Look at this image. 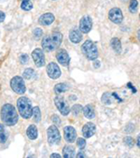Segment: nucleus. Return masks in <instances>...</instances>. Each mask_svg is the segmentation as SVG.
Returning a JSON list of instances; mask_svg holds the SVG:
<instances>
[{
	"mask_svg": "<svg viewBox=\"0 0 140 158\" xmlns=\"http://www.w3.org/2000/svg\"><path fill=\"white\" fill-rule=\"evenodd\" d=\"M1 119L9 126L16 124L19 119L16 109L11 104H5L1 109Z\"/></svg>",
	"mask_w": 140,
	"mask_h": 158,
	"instance_id": "obj_1",
	"label": "nucleus"
},
{
	"mask_svg": "<svg viewBox=\"0 0 140 158\" xmlns=\"http://www.w3.org/2000/svg\"><path fill=\"white\" fill-rule=\"evenodd\" d=\"M63 41V35L60 32H54L43 39L41 45L46 52H52L60 47Z\"/></svg>",
	"mask_w": 140,
	"mask_h": 158,
	"instance_id": "obj_2",
	"label": "nucleus"
},
{
	"mask_svg": "<svg viewBox=\"0 0 140 158\" xmlns=\"http://www.w3.org/2000/svg\"><path fill=\"white\" fill-rule=\"evenodd\" d=\"M17 107L21 116L24 119H30L33 115V108L31 105V101L25 98L22 97L17 100Z\"/></svg>",
	"mask_w": 140,
	"mask_h": 158,
	"instance_id": "obj_3",
	"label": "nucleus"
},
{
	"mask_svg": "<svg viewBox=\"0 0 140 158\" xmlns=\"http://www.w3.org/2000/svg\"><path fill=\"white\" fill-rule=\"evenodd\" d=\"M81 51L88 60H96L98 57L97 47L92 40H86L81 46Z\"/></svg>",
	"mask_w": 140,
	"mask_h": 158,
	"instance_id": "obj_4",
	"label": "nucleus"
},
{
	"mask_svg": "<svg viewBox=\"0 0 140 158\" xmlns=\"http://www.w3.org/2000/svg\"><path fill=\"white\" fill-rule=\"evenodd\" d=\"M10 87L11 89L18 94H23L26 91L24 81L20 76H15L10 81Z\"/></svg>",
	"mask_w": 140,
	"mask_h": 158,
	"instance_id": "obj_5",
	"label": "nucleus"
},
{
	"mask_svg": "<svg viewBox=\"0 0 140 158\" xmlns=\"http://www.w3.org/2000/svg\"><path fill=\"white\" fill-rule=\"evenodd\" d=\"M48 135V142L50 145H56L61 140V135L58 128L55 125H51L47 131Z\"/></svg>",
	"mask_w": 140,
	"mask_h": 158,
	"instance_id": "obj_6",
	"label": "nucleus"
},
{
	"mask_svg": "<svg viewBox=\"0 0 140 158\" xmlns=\"http://www.w3.org/2000/svg\"><path fill=\"white\" fill-rule=\"evenodd\" d=\"M54 103L56 108L58 109V110L64 116L68 115L70 112V108L67 104V102L64 100V98L63 97H56L54 98Z\"/></svg>",
	"mask_w": 140,
	"mask_h": 158,
	"instance_id": "obj_7",
	"label": "nucleus"
},
{
	"mask_svg": "<svg viewBox=\"0 0 140 158\" xmlns=\"http://www.w3.org/2000/svg\"><path fill=\"white\" fill-rule=\"evenodd\" d=\"M32 58L35 62V65L38 68H42L45 65V56L40 49H36L32 52Z\"/></svg>",
	"mask_w": 140,
	"mask_h": 158,
	"instance_id": "obj_8",
	"label": "nucleus"
},
{
	"mask_svg": "<svg viewBox=\"0 0 140 158\" xmlns=\"http://www.w3.org/2000/svg\"><path fill=\"white\" fill-rule=\"evenodd\" d=\"M46 70H47L48 76L51 79H52V80H56V79H58L61 76V69H60V68L58 67L57 64H55V63H53V62H51L50 64L47 66Z\"/></svg>",
	"mask_w": 140,
	"mask_h": 158,
	"instance_id": "obj_9",
	"label": "nucleus"
},
{
	"mask_svg": "<svg viewBox=\"0 0 140 158\" xmlns=\"http://www.w3.org/2000/svg\"><path fill=\"white\" fill-rule=\"evenodd\" d=\"M93 27V21L90 16H84L80 21V31L81 33H89Z\"/></svg>",
	"mask_w": 140,
	"mask_h": 158,
	"instance_id": "obj_10",
	"label": "nucleus"
},
{
	"mask_svg": "<svg viewBox=\"0 0 140 158\" xmlns=\"http://www.w3.org/2000/svg\"><path fill=\"white\" fill-rule=\"evenodd\" d=\"M109 18L114 23H121L123 20V15L119 8H113L109 12Z\"/></svg>",
	"mask_w": 140,
	"mask_h": 158,
	"instance_id": "obj_11",
	"label": "nucleus"
},
{
	"mask_svg": "<svg viewBox=\"0 0 140 158\" xmlns=\"http://www.w3.org/2000/svg\"><path fill=\"white\" fill-rule=\"evenodd\" d=\"M64 139L69 143H73L77 138V132L72 126H65L64 128Z\"/></svg>",
	"mask_w": 140,
	"mask_h": 158,
	"instance_id": "obj_12",
	"label": "nucleus"
},
{
	"mask_svg": "<svg viewBox=\"0 0 140 158\" xmlns=\"http://www.w3.org/2000/svg\"><path fill=\"white\" fill-rule=\"evenodd\" d=\"M56 59L63 66H68L70 63V56L64 50H59L56 53Z\"/></svg>",
	"mask_w": 140,
	"mask_h": 158,
	"instance_id": "obj_13",
	"label": "nucleus"
},
{
	"mask_svg": "<svg viewBox=\"0 0 140 158\" xmlns=\"http://www.w3.org/2000/svg\"><path fill=\"white\" fill-rule=\"evenodd\" d=\"M96 127H95V124L93 123H87L86 124H84V126L82 127V134L83 137L86 139H89L91 137H93L95 133Z\"/></svg>",
	"mask_w": 140,
	"mask_h": 158,
	"instance_id": "obj_14",
	"label": "nucleus"
},
{
	"mask_svg": "<svg viewBox=\"0 0 140 158\" xmlns=\"http://www.w3.org/2000/svg\"><path fill=\"white\" fill-rule=\"evenodd\" d=\"M54 20H55V17L52 13H45L39 17V22L42 25H50L54 22Z\"/></svg>",
	"mask_w": 140,
	"mask_h": 158,
	"instance_id": "obj_15",
	"label": "nucleus"
},
{
	"mask_svg": "<svg viewBox=\"0 0 140 158\" xmlns=\"http://www.w3.org/2000/svg\"><path fill=\"white\" fill-rule=\"evenodd\" d=\"M81 39H82V36H81L80 31H79L77 29L70 30V32H69V40H71L73 43H76V44L80 43Z\"/></svg>",
	"mask_w": 140,
	"mask_h": 158,
	"instance_id": "obj_16",
	"label": "nucleus"
},
{
	"mask_svg": "<svg viewBox=\"0 0 140 158\" xmlns=\"http://www.w3.org/2000/svg\"><path fill=\"white\" fill-rule=\"evenodd\" d=\"M26 135L27 137L34 140V139H36L38 138V135H39V132H38V128H37V126L35 125V124H31L28 126V128L26 130Z\"/></svg>",
	"mask_w": 140,
	"mask_h": 158,
	"instance_id": "obj_17",
	"label": "nucleus"
},
{
	"mask_svg": "<svg viewBox=\"0 0 140 158\" xmlns=\"http://www.w3.org/2000/svg\"><path fill=\"white\" fill-rule=\"evenodd\" d=\"M83 114L88 119H93L95 117V112L93 110V107L92 105H86L83 108Z\"/></svg>",
	"mask_w": 140,
	"mask_h": 158,
	"instance_id": "obj_18",
	"label": "nucleus"
},
{
	"mask_svg": "<svg viewBox=\"0 0 140 158\" xmlns=\"http://www.w3.org/2000/svg\"><path fill=\"white\" fill-rule=\"evenodd\" d=\"M75 149L72 146H65L63 149V156L64 158H73Z\"/></svg>",
	"mask_w": 140,
	"mask_h": 158,
	"instance_id": "obj_19",
	"label": "nucleus"
},
{
	"mask_svg": "<svg viewBox=\"0 0 140 158\" xmlns=\"http://www.w3.org/2000/svg\"><path fill=\"white\" fill-rule=\"evenodd\" d=\"M110 46L116 52H121V43L118 38H113L110 41Z\"/></svg>",
	"mask_w": 140,
	"mask_h": 158,
	"instance_id": "obj_20",
	"label": "nucleus"
},
{
	"mask_svg": "<svg viewBox=\"0 0 140 158\" xmlns=\"http://www.w3.org/2000/svg\"><path fill=\"white\" fill-rule=\"evenodd\" d=\"M115 97L114 93L110 94V93H105L103 96H102V102L105 103L106 105H109L112 103L113 98Z\"/></svg>",
	"mask_w": 140,
	"mask_h": 158,
	"instance_id": "obj_21",
	"label": "nucleus"
},
{
	"mask_svg": "<svg viewBox=\"0 0 140 158\" xmlns=\"http://www.w3.org/2000/svg\"><path fill=\"white\" fill-rule=\"evenodd\" d=\"M69 89V86L66 84V83H64V82H60V83H57L55 86H54V92L56 94H61V93H64L65 91H67Z\"/></svg>",
	"mask_w": 140,
	"mask_h": 158,
	"instance_id": "obj_22",
	"label": "nucleus"
},
{
	"mask_svg": "<svg viewBox=\"0 0 140 158\" xmlns=\"http://www.w3.org/2000/svg\"><path fill=\"white\" fill-rule=\"evenodd\" d=\"M21 9L25 11H29L33 9V3L32 0H22Z\"/></svg>",
	"mask_w": 140,
	"mask_h": 158,
	"instance_id": "obj_23",
	"label": "nucleus"
},
{
	"mask_svg": "<svg viewBox=\"0 0 140 158\" xmlns=\"http://www.w3.org/2000/svg\"><path fill=\"white\" fill-rule=\"evenodd\" d=\"M33 115H34V120L36 123H39L41 120V112L39 107H35L33 109Z\"/></svg>",
	"mask_w": 140,
	"mask_h": 158,
	"instance_id": "obj_24",
	"label": "nucleus"
},
{
	"mask_svg": "<svg viewBox=\"0 0 140 158\" xmlns=\"http://www.w3.org/2000/svg\"><path fill=\"white\" fill-rule=\"evenodd\" d=\"M7 141V134H6V130L5 127L2 123H0V142L1 143H5Z\"/></svg>",
	"mask_w": 140,
	"mask_h": 158,
	"instance_id": "obj_25",
	"label": "nucleus"
},
{
	"mask_svg": "<svg viewBox=\"0 0 140 158\" xmlns=\"http://www.w3.org/2000/svg\"><path fill=\"white\" fill-rule=\"evenodd\" d=\"M137 7H138V2L137 0H131L130 1V5H129V10L131 13H135L137 10Z\"/></svg>",
	"mask_w": 140,
	"mask_h": 158,
	"instance_id": "obj_26",
	"label": "nucleus"
},
{
	"mask_svg": "<svg viewBox=\"0 0 140 158\" xmlns=\"http://www.w3.org/2000/svg\"><path fill=\"white\" fill-rule=\"evenodd\" d=\"M34 75H35V71L33 69H26L23 72V77L26 80H30L34 77Z\"/></svg>",
	"mask_w": 140,
	"mask_h": 158,
	"instance_id": "obj_27",
	"label": "nucleus"
},
{
	"mask_svg": "<svg viewBox=\"0 0 140 158\" xmlns=\"http://www.w3.org/2000/svg\"><path fill=\"white\" fill-rule=\"evenodd\" d=\"M123 142L125 143V145H127L129 148H132L134 145V139L131 138V137H125L123 139Z\"/></svg>",
	"mask_w": 140,
	"mask_h": 158,
	"instance_id": "obj_28",
	"label": "nucleus"
},
{
	"mask_svg": "<svg viewBox=\"0 0 140 158\" xmlns=\"http://www.w3.org/2000/svg\"><path fill=\"white\" fill-rule=\"evenodd\" d=\"M81 110H82V107L80 106V105H74L73 107H72V112H73V114L74 115H79V113L81 111Z\"/></svg>",
	"mask_w": 140,
	"mask_h": 158,
	"instance_id": "obj_29",
	"label": "nucleus"
},
{
	"mask_svg": "<svg viewBox=\"0 0 140 158\" xmlns=\"http://www.w3.org/2000/svg\"><path fill=\"white\" fill-rule=\"evenodd\" d=\"M77 145H78V147H79L80 149H84L85 146H86V141H85V139H82V138H79L78 140H77Z\"/></svg>",
	"mask_w": 140,
	"mask_h": 158,
	"instance_id": "obj_30",
	"label": "nucleus"
},
{
	"mask_svg": "<svg viewBox=\"0 0 140 158\" xmlns=\"http://www.w3.org/2000/svg\"><path fill=\"white\" fill-rule=\"evenodd\" d=\"M20 61H21V63H22L23 65H25V64H27L28 61H29V56L27 54L23 53V54H22L20 56Z\"/></svg>",
	"mask_w": 140,
	"mask_h": 158,
	"instance_id": "obj_31",
	"label": "nucleus"
},
{
	"mask_svg": "<svg viewBox=\"0 0 140 158\" xmlns=\"http://www.w3.org/2000/svg\"><path fill=\"white\" fill-rule=\"evenodd\" d=\"M43 34V31L40 28H36L34 30V36L36 39H39Z\"/></svg>",
	"mask_w": 140,
	"mask_h": 158,
	"instance_id": "obj_32",
	"label": "nucleus"
},
{
	"mask_svg": "<svg viewBox=\"0 0 140 158\" xmlns=\"http://www.w3.org/2000/svg\"><path fill=\"white\" fill-rule=\"evenodd\" d=\"M5 18H6V14L3 11L0 10V23H2L5 20Z\"/></svg>",
	"mask_w": 140,
	"mask_h": 158,
	"instance_id": "obj_33",
	"label": "nucleus"
},
{
	"mask_svg": "<svg viewBox=\"0 0 140 158\" xmlns=\"http://www.w3.org/2000/svg\"><path fill=\"white\" fill-rule=\"evenodd\" d=\"M52 120H53V122H54L55 123H58V124H60V123H60L61 121H60L59 117H57V115H53Z\"/></svg>",
	"mask_w": 140,
	"mask_h": 158,
	"instance_id": "obj_34",
	"label": "nucleus"
},
{
	"mask_svg": "<svg viewBox=\"0 0 140 158\" xmlns=\"http://www.w3.org/2000/svg\"><path fill=\"white\" fill-rule=\"evenodd\" d=\"M77 157H78V158H80V157H84V158H85V157H87V156H86V154L83 153V152H79V153L77 154Z\"/></svg>",
	"mask_w": 140,
	"mask_h": 158,
	"instance_id": "obj_35",
	"label": "nucleus"
},
{
	"mask_svg": "<svg viewBox=\"0 0 140 158\" xmlns=\"http://www.w3.org/2000/svg\"><path fill=\"white\" fill-rule=\"evenodd\" d=\"M93 67H94L95 69H98V68L100 67V62H99V61H95V62H94V64H93Z\"/></svg>",
	"mask_w": 140,
	"mask_h": 158,
	"instance_id": "obj_36",
	"label": "nucleus"
},
{
	"mask_svg": "<svg viewBox=\"0 0 140 158\" xmlns=\"http://www.w3.org/2000/svg\"><path fill=\"white\" fill-rule=\"evenodd\" d=\"M136 144L138 146V148L140 149V134L137 136V139H136Z\"/></svg>",
	"mask_w": 140,
	"mask_h": 158,
	"instance_id": "obj_37",
	"label": "nucleus"
},
{
	"mask_svg": "<svg viewBox=\"0 0 140 158\" xmlns=\"http://www.w3.org/2000/svg\"><path fill=\"white\" fill-rule=\"evenodd\" d=\"M51 158H54V157H56V158H60V157H61V155H60V154H58V153H52V154H51Z\"/></svg>",
	"mask_w": 140,
	"mask_h": 158,
	"instance_id": "obj_38",
	"label": "nucleus"
},
{
	"mask_svg": "<svg viewBox=\"0 0 140 158\" xmlns=\"http://www.w3.org/2000/svg\"><path fill=\"white\" fill-rule=\"evenodd\" d=\"M137 39H138V40L140 41V29L137 31Z\"/></svg>",
	"mask_w": 140,
	"mask_h": 158,
	"instance_id": "obj_39",
	"label": "nucleus"
},
{
	"mask_svg": "<svg viewBox=\"0 0 140 158\" xmlns=\"http://www.w3.org/2000/svg\"><path fill=\"white\" fill-rule=\"evenodd\" d=\"M139 19H140V15H139Z\"/></svg>",
	"mask_w": 140,
	"mask_h": 158,
	"instance_id": "obj_40",
	"label": "nucleus"
},
{
	"mask_svg": "<svg viewBox=\"0 0 140 158\" xmlns=\"http://www.w3.org/2000/svg\"><path fill=\"white\" fill-rule=\"evenodd\" d=\"M139 103H140V101H139Z\"/></svg>",
	"mask_w": 140,
	"mask_h": 158,
	"instance_id": "obj_41",
	"label": "nucleus"
}]
</instances>
